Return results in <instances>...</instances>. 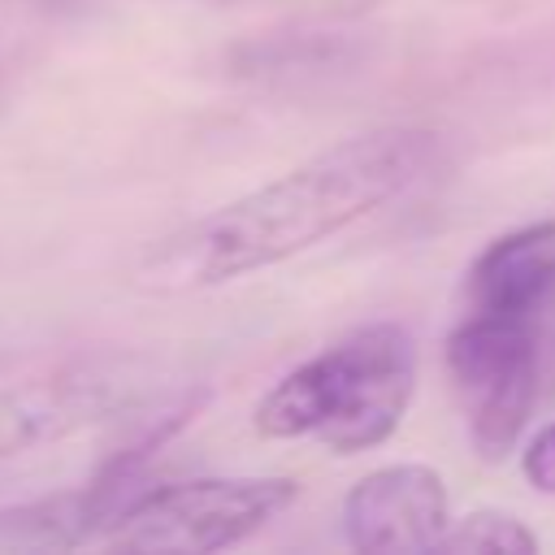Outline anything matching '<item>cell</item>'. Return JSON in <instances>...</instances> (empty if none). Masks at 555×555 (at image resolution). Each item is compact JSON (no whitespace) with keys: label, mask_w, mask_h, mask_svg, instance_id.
<instances>
[{"label":"cell","mask_w":555,"mask_h":555,"mask_svg":"<svg viewBox=\"0 0 555 555\" xmlns=\"http://www.w3.org/2000/svg\"><path fill=\"white\" fill-rule=\"evenodd\" d=\"M438 165V134L425 126H373L308 156L282 178L208 208L204 217L143 247L130 278L147 295H195L264 273L390 199H403Z\"/></svg>","instance_id":"cell-1"},{"label":"cell","mask_w":555,"mask_h":555,"mask_svg":"<svg viewBox=\"0 0 555 555\" xmlns=\"http://www.w3.org/2000/svg\"><path fill=\"white\" fill-rule=\"evenodd\" d=\"M416 395V338L399 321H369L291 373H282L256 403L260 438H312L334 455L382 447Z\"/></svg>","instance_id":"cell-2"},{"label":"cell","mask_w":555,"mask_h":555,"mask_svg":"<svg viewBox=\"0 0 555 555\" xmlns=\"http://www.w3.org/2000/svg\"><path fill=\"white\" fill-rule=\"evenodd\" d=\"M299 499L295 477L160 481L104 546L134 555H208L269 529Z\"/></svg>","instance_id":"cell-3"},{"label":"cell","mask_w":555,"mask_h":555,"mask_svg":"<svg viewBox=\"0 0 555 555\" xmlns=\"http://www.w3.org/2000/svg\"><path fill=\"white\" fill-rule=\"evenodd\" d=\"M447 382L481 460L507 455L538 399V325L460 312L447 334Z\"/></svg>","instance_id":"cell-4"},{"label":"cell","mask_w":555,"mask_h":555,"mask_svg":"<svg viewBox=\"0 0 555 555\" xmlns=\"http://www.w3.org/2000/svg\"><path fill=\"white\" fill-rule=\"evenodd\" d=\"M143 373L130 360H82L0 390V460L65 442L100 421L143 408Z\"/></svg>","instance_id":"cell-5"},{"label":"cell","mask_w":555,"mask_h":555,"mask_svg":"<svg viewBox=\"0 0 555 555\" xmlns=\"http://www.w3.org/2000/svg\"><path fill=\"white\" fill-rule=\"evenodd\" d=\"M160 486L147 451H117L87 486L0 507V555H65L104 546L113 529Z\"/></svg>","instance_id":"cell-6"},{"label":"cell","mask_w":555,"mask_h":555,"mask_svg":"<svg viewBox=\"0 0 555 555\" xmlns=\"http://www.w3.org/2000/svg\"><path fill=\"white\" fill-rule=\"evenodd\" d=\"M451 525V499L429 464H382L343 499V538L369 555L438 551Z\"/></svg>","instance_id":"cell-7"},{"label":"cell","mask_w":555,"mask_h":555,"mask_svg":"<svg viewBox=\"0 0 555 555\" xmlns=\"http://www.w3.org/2000/svg\"><path fill=\"white\" fill-rule=\"evenodd\" d=\"M555 304V217L490 238L464 273V312L542 321Z\"/></svg>","instance_id":"cell-8"},{"label":"cell","mask_w":555,"mask_h":555,"mask_svg":"<svg viewBox=\"0 0 555 555\" xmlns=\"http://www.w3.org/2000/svg\"><path fill=\"white\" fill-rule=\"evenodd\" d=\"M438 551H451V555H533L538 533L512 512L477 507V512L447 525Z\"/></svg>","instance_id":"cell-9"},{"label":"cell","mask_w":555,"mask_h":555,"mask_svg":"<svg viewBox=\"0 0 555 555\" xmlns=\"http://www.w3.org/2000/svg\"><path fill=\"white\" fill-rule=\"evenodd\" d=\"M520 473L538 494H555V421H546L520 451Z\"/></svg>","instance_id":"cell-10"},{"label":"cell","mask_w":555,"mask_h":555,"mask_svg":"<svg viewBox=\"0 0 555 555\" xmlns=\"http://www.w3.org/2000/svg\"><path fill=\"white\" fill-rule=\"evenodd\" d=\"M39 4H69V0H39Z\"/></svg>","instance_id":"cell-11"}]
</instances>
